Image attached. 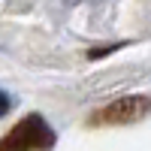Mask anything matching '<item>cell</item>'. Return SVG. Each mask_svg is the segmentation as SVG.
I'll return each instance as SVG.
<instances>
[{
	"label": "cell",
	"mask_w": 151,
	"mask_h": 151,
	"mask_svg": "<svg viewBox=\"0 0 151 151\" xmlns=\"http://www.w3.org/2000/svg\"><path fill=\"white\" fill-rule=\"evenodd\" d=\"M151 112V100L148 97H121L115 103H109L91 118V124H133L145 118Z\"/></svg>",
	"instance_id": "cell-2"
},
{
	"label": "cell",
	"mask_w": 151,
	"mask_h": 151,
	"mask_svg": "<svg viewBox=\"0 0 151 151\" xmlns=\"http://www.w3.org/2000/svg\"><path fill=\"white\" fill-rule=\"evenodd\" d=\"M52 145H55V130L40 115H27L0 139V151H45Z\"/></svg>",
	"instance_id": "cell-1"
},
{
	"label": "cell",
	"mask_w": 151,
	"mask_h": 151,
	"mask_svg": "<svg viewBox=\"0 0 151 151\" xmlns=\"http://www.w3.org/2000/svg\"><path fill=\"white\" fill-rule=\"evenodd\" d=\"M6 112H9V97L0 91V115H6Z\"/></svg>",
	"instance_id": "cell-3"
}]
</instances>
